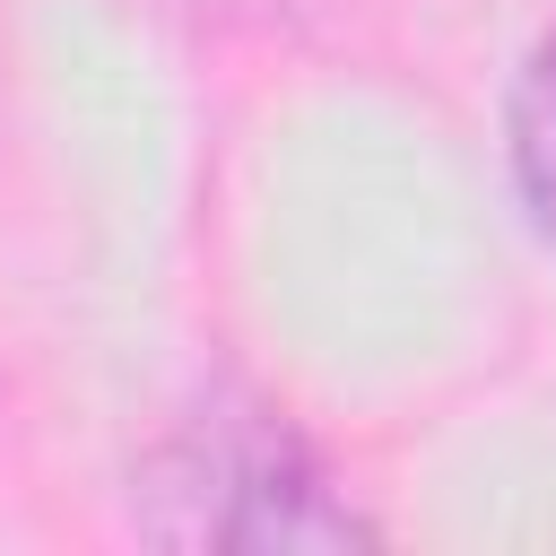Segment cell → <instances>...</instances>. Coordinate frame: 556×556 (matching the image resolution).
Here are the masks:
<instances>
[{"label": "cell", "mask_w": 556, "mask_h": 556, "mask_svg": "<svg viewBox=\"0 0 556 556\" xmlns=\"http://www.w3.org/2000/svg\"><path fill=\"white\" fill-rule=\"evenodd\" d=\"M139 530L165 547H365L374 521L330 486L287 408L208 391L139 460Z\"/></svg>", "instance_id": "cell-1"}, {"label": "cell", "mask_w": 556, "mask_h": 556, "mask_svg": "<svg viewBox=\"0 0 556 556\" xmlns=\"http://www.w3.org/2000/svg\"><path fill=\"white\" fill-rule=\"evenodd\" d=\"M504 156H513V182H521V208L530 226L556 243V26L530 43V61L513 70V96H504Z\"/></svg>", "instance_id": "cell-2"}]
</instances>
